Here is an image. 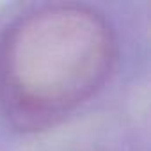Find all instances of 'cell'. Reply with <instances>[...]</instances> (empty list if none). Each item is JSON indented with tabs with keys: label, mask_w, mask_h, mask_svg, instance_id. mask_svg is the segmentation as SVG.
Returning <instances> with one entry per match:
<instances>
[{
	"label": "cell",
	"mask_w": 151,
	"mask_h": 151,
	"mask_svg": "<svg viewBox=\"0 0 151 151\" xmlns=\"http://www.w3.org/2000/svg\"><path fill=\"white\" fill-rule=\"evenodd\" d=\"M116 59L107 20L84 6L37 9L0 45V103L25 132L55 126L105 84Z\"/></svg>",
	"instance_id": "6da1fadb"
}]
</instances>
